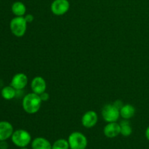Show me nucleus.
<instances>
[{"label": "nucleus", "instance_id": "obj_9", "mask_svg": "<svg viewBox=\"0 0 149 149\" xmlns=\"http://www.w3.org/2000/svg\"><path fill=\"white\" fill-rule=\"evenodd\" d=\"M28 81V77L26 74L23 73H18L13 77L10 85L16 90H21L26 87Z\"/></svg>", "mask_w": 149, "mask_h": 149}, {"label": "nucleus", "instance_id": "obj_15", "mask_svg": "<svg viewBox=\"0 0 149 149\" xmlns=\"http://www.w3.org/2000/svg\"><path fill=\"white\" fill-rule=\"evenodd\" d=\"M121 127L120 134L124 137H129L132 133V128L127 119H123L119 123Z\"/></svg>", "mask_w": 149, "mask_h": 149}, {"label": "nucleus", "instance_id": "obj_23", "mask_svg": "<svg viewBox=\"0 0 149 149\" xmlns=\"http://www.w3.org/2000/svg\"><path fill=\"white\" fill-rule=\"evenodd\" d=\"M20 149H29V148H27L26 147H24V148H20Z\"/></svg>", "mask_w": 149, "mask_h": 149}, {"label": "nucleus", "instance_id": "obj_17", "mask_svg": "<svg viewBox=\"0 0 149 149\" xmlns=\"http://www.w3.org/2000/svg\"><path fill=\"white\" fill-rule=\"evenodd\" d=\"M52 149H70L68 140L63 138L57 140L52 144Z\"/></svg>", "mask_w": 149, "mask_h": 149}, {"label": "nucleus", "instance_id": "obj_3", "mask_svg": "<svg viewBox=\"0 0 149 149\" xmlns=\"http://www.w3.org/2000/svg\"><path fill=\"white\" fill-rule=\"evenodd\" d=\"M70 149H86L87 146V138L80 132H73L68 138Z\"/></svg>", "mask_w": 149, "mask_h": 149}, {"label": "nucleus", "instance_id": "obj_10", "mask_svg": "<svg viewBox=\"0 0 149 149\" xmlns=\"http://www.w3.org/2000/svg\"><path fill=\"white\" fill-rule=\"evenodd\" d=\"M121 127L119 123L115 122H109L103 129V133L105 136L109 138H114L120 135Z\"/></svg>", "mask_w": 149, "mask_h": 149}, {"label": "nucleus", "instance_id": "obj_19", "mask_svg": "<svg viewBox=\"0 0 149 149\" xmlns=\"http://www.w3.org/2000/svg\"><path fill=\"white\" fill-rule=\"evenodd\" d=\"M24 18L28 23H32V22H33V20H34V17H33V15L32 14L26 15L24 17Z\"/></svg>", "mask_w": 149, "mask_h": 149}, {"label": "nucleus", "instance_id": "obj_1", "mask_svg": "<svg viewBox=\"0 0 149 149\" xmlns=\"http://www.w3.org/2000/svg\"><path fill=\"white\" fill-rule=\"evenodd\" d=\"M42 100L39 95L31 93L26 95L23 99L22 106L25 111L29 114H34L37 113L42 106Z\"/></svg>", "mask_w": 149, "mask_h": 149}, {"label": "nucleus", "instance_id": "obj_16", "mask_svg": "<svg viewBox=\"0 0 149 149\" xmlns=\"http://www.w3.org/2000/svg\"><path fill=\"white\" fill-rule=\"evenodd\" d=\"M17 93V90L14 87L10 86H6L1 90V96L4 99L7 100H12L14 98Z\"/></svg>", "mask_w": 149, "mask_h": 149}, {"label": "nucleus", "instance_id": "obj_21", "mask_svg": "<svg viewBox=\"0 0 149 149\" xmlns=\"http://www.w3.org/2000/svg\"><path fill=\"white\" fill-rule=\"evenodd\" d=\"M113 104H114L115 106H116V107H117L119 109H120L121 108H122V106H123V105H124L123 103H122V102L121 101V100H116V101H115L114 103H113Z\"/></svg>", "mask_w": 149, "mask_h": 149}, {"label": "nucleus", "instance_id": "obj_4", "mask_svg": "<svg viewBox=\"0 0 149 149\" xmlns=\"http://www.w3.org/2000/svg\"><path fill=\"white\" fill-rule=\"evenodd\" d=\"M27 24L28 23L25 20L23 16V17L16 16L10 21V30L15 36L22 37L23 36H24L26 30H27Z\"/></svg>", "mask_w": 149, "mask_h": 149}, {"label": "nucleus", "instance_id": "obj_14", "mask_svg": "<svg viewBox=\"0 0 149 149\" xmlns=\"http://www.w3.org/2000/svg\"><path fill=\"white\" fill-rule=\"evenodd\" d=\"M13 14L18 17H23L26 13V7L21 1H15L11 7Z\"/></svg>", "mask_w": 149, "mask_h": 149}, {"label": "nucleus", "instance_id": "obj_8", "mask_svg": "<svg viewBox=\"0 0 149 149\" xmlns=\"http://www.w3.org/2000/svg\"><path fill=\"white\" fill-rule=\"evenodd\" d=\"M31 88L33 93L37 95L42 94V93L46 91L47 83L45 79L42 77H35L31 82Z\"/></svg>", "mask_w": 149, "mask_h": 149}, {"label": "nucleus", "instance_id": "obj_6", "mask_svg": "<svg viewBox=\"0 0 149 149\" xmlns=\"http://www.w3.org/2000/svg\"><path fill=\"white\" fill-rule=\"evenodd\" d=\"M69 8L70 3L68 0H54L50 6L51 12L57 16L65 15Z\"/></svg>", "mask_w": 149, "mask_h": 149}, {"label": "nucleus", "instance_id": "obj_18", "mask_svg": "<svg viewBox=\"0 0 149 149\" xmlns=\"http://www.w3.org/2000/svg\"><path fill=\"white\" fill-rule=\"evenodd\" d=\"M39 97H40L41 100H42V102L47 101V100L49 99V94L45 91L44 92V93H42V94L39 95Z\"/></svg>", "mask_w": 149, "mask_h": 149}, {"label": "nucleus", "instance_id": "obj_13", "mask_svg": "<svg viewBox=\"0 0 149 149\" xmlns=\"http://www.w3.org/2000/svg\"><path fill=\"white\" fill-rule=\"evenodd\" d=\"M120 116L123 119H130L134 116L135 113V109L132 105L125 104L119 109Z\"/></svg>", "mask_w": 149, "mask_h": 149}, {"label": "nucleus", "instance_id": "obj_12", "mask_svg": "<svg viewBox=\"0 0 149 149\" xmlns=\"http://www.w3.org/2000/svg\"><path fill=\"white\" fill-rule=\"evenodd\" d=\"M52 144L47 139L38 137L31 141L32 149H52Z\"/></svg>", "mask_w": 149, "mask_h": 149}, {"label": "nucleus", "instance_id": "obj_22", "mask_svg": "<svg viewBox=\"0 0 149 149\" xmlns=\"http://www.w3.org/2000/svg\"><path fill=\"white\" fill-rule=\"evenodd\" d=\"M145 135H146V139L149 141V126L146 128V130Z\"/></svg>", "mask_w": 149, "mask_h": 149}, {"label": "nucleus", "instance_id": "obj_20", "mask_svg": "<svg viewBox=\"0 0 149 149\" xmlns=\"http://www.w3.org/2000/svg\"><path fill=\"white\" fill-rule=\"evenodd\" d=\"M8 148V143L5 141H0V149H7Z\"/></svg>", "mask_w": 149, "mask_h": 149}, {"label": "nucleus", "instance_id": "obj_7", "mask_svg": "<svg viewBox=\"0 0 149 149\" xmlns=\"http://www.w3.org/2000/svg\"><path fill=\"white\" fill-rule=\"evenodd\" d=\"M98 121V116L95 111H88L83 114L81 124L85 128L90 129L95 126Z\"/></svg>", "mask_w": 149, "mask_h": 149}, {"label": "nucleus", "instance_id": "obj_11", "mask_svg": "<svg viewBox=\"0 0 149 149\" xmlns=\"http://www.w3.org/2000/svg\"><path fill=\"white\" fill-rule=\"evenodd\" d=\"M13 132V127L10 122L6 121L0 122V141H6L11 138Z\"/></svg>", "mask_w": 149, "mask_h": 149}, {"label": "nucleus", "instance_id": "obj_5", "mask_svg": "<svg viewBox=\"0 0 149 149\" xmlns=\"http://www.w3.org/2000/svg\"><path fill=\"white\" fill-rule=\"evenodd\" d=\"M101 115L105 122H115L120 117L119 109L113 103H109L105 105L101 111Z\"/></svg>", "mask_w": 149, "mask_h": 149}, {"label": "nucleus", "instance_id": "obj_2", "mask_svg": "<svg viewBox=\"0 0 149 149\" xmlns=\"http://www.w3.org/2000/svg\"><path fill=\"white\" fill-rule=\"evenodd\" d=\"M12 141L19 148L27 147L31 142V135L25 130H17L14 131L11 137Z\"/></svg>", "mask_w": 149, "mask_h": 149}]
</instances>
